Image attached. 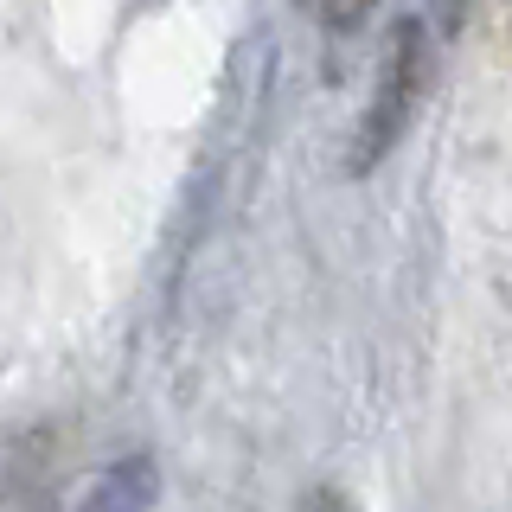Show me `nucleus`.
Segmentation results:
<instances>
[{
	"mask_svg": "<svg viewBox=\"0 0 512 512\" xmlns=\"http://www.w3.org/2000/svg\"><path fill=\"white\" fill-rule=\"evenodd\" d=\"M423 26H397V45H391V58H384V90H378V109H372V128H365V154H359V167H372V160L397 141V128L410 122V109H416V84H423Z\"/></svg>",
	"mask_w": 512,
	"mask_h": 512,
	"instance_id": "1",
	"label": "nucleus"
},
{
	"mask_svg": "<svg viewBox=\"0 0 512 512\" xmlns=\"http://www.w3.org/2000/svg\"><path fill=\"white\" fill-rule=\"evenodd\" d=\"M378 0H320V13H327V26H359L365 13H372Z\"/></svg>",
	"mask_w": 512,
	"mask_h": 512,
	"instance_id": "2",
	"label": "nucleus"
}]
</instances>
